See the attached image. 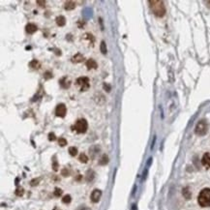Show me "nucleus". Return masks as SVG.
Returning a JSON list of instances; mask_svg holds the SVG:
<instances>
[{
  "label": "nucleus",
  "instance_id": "f03ea898",
  "mask_svg": "<svg viewBox=\"0 0 210 210\" xmlns=\"http://www.w3.org/2000/svg\"><path fill=\"white\" fill-rule=\"evenodd\" d=\"M199 204L201 207H209L210 206V189L205 188L200 191L198 197Z\"/></svg>",
  "mask_w": 210,
  "mask_h": 210
},
{
  "label": "nucleus",
  "instance_id": "c756f323",
  "mask_svg": "<svg viewBox=\"0 0 210 210\" xmlns=\"http://www.w3.org/2000/svg\"><path fill=\"white\" fill-rule=\"evenodd\" d=\"M104 87H105V89H108V91H109V90H110V87L109 86V85H107V84H104Z\"/></svg>",
  "mask_w": 210,
  "mask_h": 210
},
{
  "label": "nucleus",
  "instance_id": "5701e85b",
  "mask_svg": "<svg viewBox=\"0 0 210 210\" xmlns=\"http://www.w3.org/2000/svg\"><path fill=\"white\" fill-rule=\"evenodd\" d=\"M49 140H51V141L55 140V139H56L55 135H54V133H49Z\"/></svg>",
  "mask_w": 210,
  "mask_h": 210
},
{
  "label": "nucleus",
  "instance_id": "0eeeda50",
  "mask_svg": "<svg viewBox=\"0 0 210 210\" xmlns=\"http://www.w3.org/2000/svg\"><path fill=\"white\" fill-rule=\"evenodd\" d=\"M102 197V191L101 190H98V189H95L92 194H91V197H90V199H91V200L93 202H98L100 200Z\"/></svg>",
  "mask_w": 210,
  "mask_h": 210
},
{
  "label": "nucleus",
  "instance_id": "1a4fd4ad",
  "mask_svg": "<svg viewBox=\"0 0 210 210\" xmlns=\"http://www.w3.org/2000/svg\"><path fill=\"white\" fill-rule=\"evenodd\" d=\"M26 29V32L29 34H33L37 31V26L34 24H28L25 27Z\"/></svg>",
  "mask_w": 210,
  "mask_h": 210
},
{
  "label": "nucleus",
  "instance_id": "a211bd4d",
  "mask_svg": "<svg viewBox=\"0 0 210 210\" xmlns=\"http://www.w3.org/2000/svg\"><path fill=\"white\" fill-rule=\"evenodd\" d=\"M183 195H184V197H185L187 199H189L191 198V193H190V191H189L188 188H185V189L183 190Z\"/></svg>",
  "mask_w": 210,
  "mask_h": 210
},
{
  "label": "nucleus",
  "instance_id": "b1692460",
  "mask_svg": "<svg viewBox=\"0 0 210 210\" xmlns=\"http://www.w3.org/2000/svg\"><path fill=\"white\" fill-rule=\"evenodd\" d=\"M16 195H17V196H22V195H24V189H22V188H19V189H17V191H16Z\"/></svg>",
  "mask_w": 210,
  "mask_h": 210
},
{
  "label": "nucleus",
  "instance_id": "f257e3e1",
  "mask_svg": "<svg viewBox=\"0 0 210 210\" xmlns=\"http://www.w3.org/2000/svg\"><path fill=\"white\" fill-rule=\"evenodd\" d=\"M149 6L150 9H151L152 13L157 17H163L166 14V7L164 5L163 1L160 0H152V1H149Z\"/></svg>",
  "mask_w": 210,
  "mask_h": 210
},
{
  "label": "nucleus",
  "instance_id": "6ab92c4d",
  "mask_svg": "<svg viewBox=\"0 0 210 210\" xmlns=\"http://www.w3.org/2000/svg\"><path fill=\"white\" fill-rule=\"evenodd\" d=\"M79 160L81 162V163H87V161H88V158H87V156L85 155V154H80V156H79Z\"/></svg>",
  "mask_w": 210,
  "mask_h": 210
},
{
  "label": "nucleus",
  "instance_id": "aec40b11",
  "mask_svg": "<svg viewBox=\"0 0 210 210\" xmlns=\"http://www.w3.org/2000/svg\"><path fill=\"white\" fill-rule=\"evenodd\" d=\"M71 196L70 195H67V196H65L63 199H62V201L64 202V204H70L71 202Z\"/></svg>",
  "mask_w": 210,
  "mask_h": 210
},
{
  "label": "nucleus",
  "instance_id": "9d476101",
  "mask_svg": "<svg viewBox=\"0 0 210 210\" xmlns=\"http://www.w3.org/2000/svg\"><path fill=\"white\" fill-rule=\"evenodd\" d=\"M86 66H87L88 69H96L97 67H98V65H97V63H96V61H95L94 59H89V60H87Z\"/></svg>",
  "mask_w": 210,
  "mask_h": 210
},
{
  "label": "nucleus",
  "instance_id": "4be33fe9",
  "mask_svg": "<svg viewBox=\"0 0 210 210\" xmlns=\"http://www.w3.org/2000/svg\"><path fill=\"white\" fill-rule=\"evenodd\" d=\"M29 65H30V67H32V68H38L37 66H39V63H38V61H37V60H33V61L30 62Z\"/></svg>",
  "mask_w": 210,
  "mask_h": 210
},
{
  "label": "nucleus",
  "instance_id": "6e6552de",
  "mask_svg": "<svg viewBox=\"0 0 210 210\" xmlns=\"http://www.w3.org/2000/svg\"><path fill=\"white\" fill-rule=\"evenodd\" d=\"M201 163L206 169H210V153H205L204 155L201 159Z\"/></svg>",
  "mask_w": 210,
  "mask_h": 210
},
{
  "label": "nucleus",
  "instance_id": "2eb2a0df",
  "mask_svg": "<svg viewBox=\"0 0 210 210\" xmlns=\"http://www.w3.org/2000/svg\"><path fill=\"white\" fill-rule=\"evenodd\" d=\"M108 162H109V157L107 155H103L101 160L99 161V164L100 165H106V164H108Z\"/></svg>",
  "mask_w": 210,
  "mask_h": 210
},
{
  "label": "nucleus",
  "instance_id": "20e7f679",
  "mask_svg": "<svg viewBox=\"0 0 210 210\" xmlns=\"http://www.w3.org/2000/svg\"><path fill=\"white\" fill-rule=\"evenodd\" d=\"M195 132H196L198 136H204L207 132V123L205 120H200V121L197 124Z\"/></svg>",
  "mask_w": 210,
  "mask_h": 210
},
{
  "label": "nucleus",
  "instance_id": "a878e982",
  "mask_svg": "<svg viewBox=\"0 0 210 210\" xmlns=\"http://www.w3.org/2000/svg\"><path fill=\"white\" fill-rule=\"evenodd\" d=\"M44 78H45V79H50V78H52V75H51L49 72H47L46 74L44 75Z\"/></svg>",
  "mask_w": 210,
  "mask_h": 210
},
{
  "label": "nucleus",
  "instance_id": "39448f33",
  "mask_svg": "<svg viewBox=\"0 0 210 210\" xmlns=\"http://www.w3.org/2000/svg\"><path fill=\"white\" fill-rule=\"evenodd\" d=\"M78 85L80 87L81 91H86V90L89 88V79L86 77H82V78H79L77 79Z\"/></svg>",
  "mask_w": 210,
  "mask_h": 210
},
{
  "label": "nucleus",
  "instance_id": "4468645a",
  "mask_svg": "<svg viewBox=\"0 0 210 210\" xmlns=\"http://www.w3.org/2000/svg\"><path fill=\"white\" fill-rule=\"evenodd\" d=\"M94 175H95L94 171H92V170H88V171H87V174H86V180H87V181H91V180L94 178Z\"/></svg>",
  "mask_w": 210,
  "mask_h": 210
},
{
  "label": "nucleus",
  "instance_id": "ddd939ff",
  "mask_svg": "<svg viewBox=\"0 0 210 210\" xmlns=\"http://www.w3.org/2000/svg\"><path fill=\"white\" fill-rule=\"evenodd\" d=\"M56 24L58 26H64L66 24V19L63 16H59L56 18Z\"/></svg>",
  "mask_w": 210,
  "mask_h": 210
},
{
  "label": "nucleus",
  "instance_id": "f3484780",
  "mask_svg": "<svg viewBox=\"0 0 210 210\" xmlns=\"http://www.w3.org/2000/svg\"><path fill=\"white\" fill-rule=\"evenodd\" d=\"M69 153H70L71 156H76L78 154V149L76 147L72 146V147L69 148Z\"/></svg>",
  "mask_w": 210,
  "mask_h": 210
},
{
  "label": "nucleus",
  "instance_id": "bb28decb",
  "mask_svg": "<svg viewBox=\"0 0 210 210\" xmlns=\"http://www.w3.org/2000/svg\"><path fill=\"white\" fill-rule=\"evenodd\" d=\"M54 170H57V169H58V165H57L56 161L54 162Z\"/></svg>",
  "mask_w": 210,
  "mask_h": 210
},
{
  "label": "nucleus",
  "instance_id": "393cba45",
  "mask_svg": "<svg viewBox=\"0 0 210 210\" xmlns=\"http://www.w3.org/2000/svg\"><path fill=\"white\" fill-rule=\"evenodd\" d=\"M61 194H62V190H61V189H58V188H56V189H55L54 195H55L56 197H59V196H61Z\"/></svg>",
  "mask_w": 210,
  "mask_h": 210
},
{
  "label": "nucleus",
  "instance_id": "7ed1b4c3",
  "mask_svg": "<svg viewBox=\"0 0 210 210\" xmlns=\"http://www.w3.org/2000/svg\"><path fill=\"white\" fill-rule=\"evenodd\" d=\"M87 121L85 119H79L74 126V130H76L79 134H84L87 131Z\"/></svg>",
  "mask_w": 210,
  "mask_h": 210
},
{
  "label": "nucleus",
  "instance_id": "c85d7f7f",
  "mask_svg": "<svg viewBox=\"0 0 210 210\" xmlns=\"http://www.w3.org/2000/svg\"><path fill=\"white\" fill-rule=\"evenodd\" d=\"M37 3H38L40 6H45V3H46V2H45V1H40V0H39V1H37Z\"/></svg>",
  "mask_w": 210,
  "mask_h": 210
},
{
  "label": "nucleus",
  "instance_id": "423d86ee",
  "mask_svg": "<svg viewBox=\"0 0 210 210\" xmlns=\"http://www.w3.org/2000/svg\"><path fill=\"white\" fill-rule=\"evenodd\" d=\"M55 112H56V115L57 116H59V117H64L66 115V112H67L66 106H65L64 104H59L58 106L56 107Z\"/></svg>",
  "mask_w": 210,
  "mask_h": 210
},
{
  "label": "nucleus",
  "instance_id": "412c9836",
  "mask_svg": "<svg viewBox=\"0 0 210 210\" xmlns=\"http://www.w3.org/2000/svg\"><path fill=\"white\" fill-rule=\"evenodd\" d=\"M58 144H59L60 146H65L67 144V140L65 139H63V138H60L58 139Z\"/></svg>",
  "mask_w": 210,
  "mask_h": 210
},
{
  "label": "nucleus",
  "instance_id": "cd10ccee",
  "mask_svg": "<svg viewBox=\"0 0 210 210\" xmlns=\"http://www.w3.org/2000/svg\"><path fill=\"white\" fill-rule=\"evenodd\" d=\"M69 172H68V170H67L66 169H64L63 170H62V174L64 175V176H66V174H68Z\"/></svg>",
  "mask_w": 210,
  "mask_h": 210
},
{
  "label": "nucleus",
  "instance_id": "f8f14e48",
  "mask_svg": "<svg viewBox=\"0 0 210 210\" xmlns=\"http://www.w3.org/2000/svg\"><path fill=\"white\" fill-rule=\"evenodd\" d=\"M82 60H84V55L80 54H77L76 55L73 56V58H72V61L74 63H79V62L82 61Z\"/></svg>",
  "mask_w": 210,
  "mask_h": 210
},
{
  "label": "nucleus",
  "instance_id": "9b49d317",
  "mask_svg": "<svg viewBox=\"0 0 210 210\" xmlns=\"http://www.w3.org/2000/svg\"><path fill=\"white\" fill-rule=\"evenodd\" d=\"M75 7H76V3H75V2H73V1H67V2L65 3L64 8H65V10H67V11H70V10L75 9Z\"/></svg>",
  "mask_w": 210,
  "mask_h": 210
},
{
  "label": "nucleus",
  "instance_id": "dca6fc26",
  "mask_svg": "<svg viewBox=\"0 0 210 210\" xmlns=\"http://www.w3.org/2000/svg\"><path fill=\"white\" fill-rule=\"evenodd\" d=\"M100 50L103 54H107V46H106V43L104 41L101 43V46H100Z\"/></svg>",
  "mask_w": 210,
  "mask_h": 210
}]
</instances>
